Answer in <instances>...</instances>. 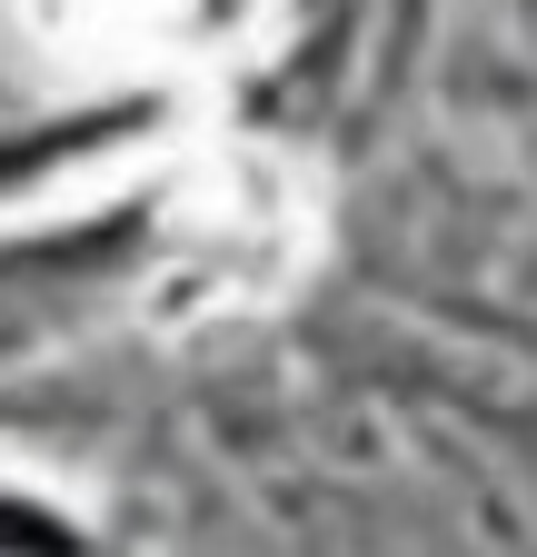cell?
I'll list each match as a JSON object with an SVG mask.
<instances>
[{"label":"cell","mask_w":537,"mask_h":557,"mask_svg":"<svg viewBox=\"0 0 537 557\" xmlns=\"http://www.w3.org/2000/svg\"><path fill=\"white\" fill-rule=\"evenodd\" d=\"M268 0H21V21L100 70H170L199 50H229Z\"/></svg>","instance_id":"cell-1"},{"label":"cell","mask_w":537,"mask_h":557,"mask_svg":"<svg viewBox=\"0 0 537 557\" xmlns=\"http://www.w3.org/2000/svg\"><path fill=\"white\" fill-rule=\"evenodd\" d=\"M129 129H150V100H100V110H71V120L0 129V199H11V189H30V180H50L60 160L110 150V139H129Z\"/></svg>","instance_id":"cell-2"}]
</instances>
